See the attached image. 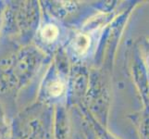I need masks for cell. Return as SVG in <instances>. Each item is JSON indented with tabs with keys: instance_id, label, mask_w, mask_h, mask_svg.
Instances as JSON below:
<instances>
[{
	"instance_id": "obj_3",
	"label": "cell",
	"mask_w": 149,
	"mask_h": 139,
	"mask_svg": "<svg viewBox=\"0 0 149 139\" xmlns=\"http://www.w3.org/2000/svg\"><path fill=\"white\" fill-rule=\"evenodd\" d=\"M64 91V84L61 81L58 80L55 81L51 84L48 87V92L51 96H58L62 94Z\"/></svg>"
},
{
	"instance_id": "obj_2",
	"label": "cell",
	"mask_w": 149,
	"mask_h": 139,
	"mask_svg": "<svg viewBox=\"0 0 149 139\" xmlns=\"http://www.w3.org/2000/svg\"><path fill=\"white\" fill-rule=\"evenodd\" d=\"M43 39H45L47 42H52L54 41L58 35V29L56 26L53 24H48L47 26H45L41 32Z\"/></svg>"
},
{
	"instance_id": "obj_1",
	"label": "cell",
	"mask_w": 149,
	"mask_h": 139,
	"mask_svg": "<svg viewBox=\"0 0 149 139\" xmlns=\"http://www.w3.org/2000/svg\"><path fill=\"white\" fill-rule=\"evenodd\" d=\"M90 46V38L86 34H80L73 40V48L79 55H84L87 52Z\"/></svg>"
}]
</instances>
